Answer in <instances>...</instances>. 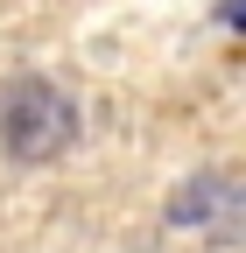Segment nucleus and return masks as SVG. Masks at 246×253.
I'll return each instance as SVG.
<instances>
[{
    "instance_id": "f257e3e1",
    "label": "nucleus",
    "mask_w": 246,
    "mask_h": 253,
    "mask_svg": "<svg viewBox=\"0 0 246 253\" xmlns=\"http://www.w3.org/2000/svg\"><path fill=\"white\" fill-rule=\"evenodd\" d=\"M0 141H7L14 162H49V155H64L78 141V106L49 78H21L0 99Z\"/></svg>"
},
{
    "instance_id": "f03ea898",
    "label": "nucleus",
    "mask_w": 246,
    "mask_h": 253,
    "mask_svg": "<svg viewBox=\"0 0 246 253\" xmlns=\"http://www.w3.org/2000/svg\"><path fill=\"white\" fill-rule=\"evenodd\" d=\"M211 211H232V190L218 176H204V183H183V197H176V225H204Z\"/></svg>"
}]
</instances>
